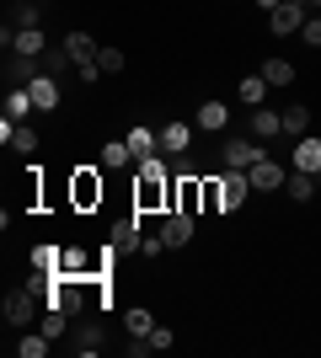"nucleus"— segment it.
<instances>
[{
  "mask_svg": "<svg viewBox=\"0 0 321 358\" xmlns=\"http://www.w3.org/2000/svg\"><path fill=\"white\" fill-rule=\"evenodd\" d=\"M257 6H268V11H273V6H278V0H257Z\"/></svg>",
  "mask_w": 321,
  "mask_h": 358,
  "instance_id": "obj_42",
  "label": "nucleus"
},
{
  "mask_svg": "<svg viewBox=\"0 0 321 358\" xmlns=\"http://www.w3.org/2000/svg\"><path fill=\"white\" fill-rule=\"evenodd\" d=\"M123 145L134 150V161H145V155H155L161 150V134H150V129H129V139Z\"/></svg>",
  "mask_w": 321,
  "mask_h": 358,
  "instance_id": "obj_17",
  "label": "nucleus"
},
{
  "mask_svg": "<svg viewBox=\"0 0 321 358\" xmlns=\"http://www.w3.org/2000/svg\"><path fill=\"white\" fill-rule=\"evenodd\" d=\"M306 11H321V0H306Z\"/></svg>",
  "mask_w": 321,
  "mask_h": 358,
  "instance_id": "obj_41",
  "label": "nucleus"
},
{
  "mask_svg": "<svg viewBox=\"0 0 321 358\" xmlns=\"http://www.w3.org/2000/svg\"><path fill=\"white\" fill-rule=\"evenodd\" d=\"M123 64H129V59H123V48H97V70H102V75H118Z\"/></svg>",
  "mask_w": 321,
  "mask_h": 358,
  "instance_id": "obj_30",
  "label": "nucleus"
},
{
  "mask_svg": "<svg viewBox=\"0 0 321 358\" xmlns=\"http://www.w3.org/2000/svg\"><path fill=\"white\" fill-rule=\"evenodd\" d=\"M161 236H166V246H187V241H193V214L166 209V224H161Z\"/></svg>",
  "mask_w": 321,
  "mask_h": 358,
  "instance_id": "obj_9",
  "label": "nucleus"
},
{
  "mask_svg": "<svg viewBox=\"0 0 321 358\" xmlns=\"http://www.w3.org/2000/svg\"><path fill=\"white\" fill-rule=\"evenodd\" d=\"M220 193H225V209H241V203H246V193H252V177L230 166L225 177H220Z\"/></svg>",
  "mask_w": 321,
  "mask_h": 358,
  "instance_id": "obj_7",
  "label": "nucleus"
},
{
  "mask_svg": "<svg viewBox=\"0 0 321 358\" xmlns=\"http://www.w3.org/2000/svg\"><path fill=\"white\" fill-rule=\"evenodd\" d=\"M97 343H102V337H97V327H80L70 348H76V353H97Z\"/></svg>",
  "mask_w": 321,
  "mask_h": 358,
  "instance_id": "obj_35",
  "label": "nucleus"
},
{
  "mask_svg": "<svg viewBox=\"0 0 321 358\" xmlns=\"http://www.w3.org/2000/svg\"><path fill=\"white\" fill-rule=\"evenodd\" d=\"M187 145H193V129H187V123H166V129H161V155H187Z\"/></svg>",
  "mask_w": 321,
  "mask_h": 358,
  "instance_id": "obj_13",
  "label": "nucleus"
},
{
  "mask_svg": "<svg viewBox=\"0 0 321 358\" xmlns=\"http://www.w3.org/2000/svg\"><path fill=\"white\" fill-rule=\"evenodd\" d=\"M11 145L22 150V155H32V150H38V129H27V123H16V129H11Z\"/></svg>",
  "mask_w": 321,
  "mask_h": 358,
  "instance_id": "obj_32",
  "label": "nucleus"
},
{
  "mask_svg": "<svg viewBox=\"0 0 321 358\" xmlns=\"http://www.w3.org/2000/svg\"><path fill=\"white\" fill-rule=\"evenodd\" d=\"M262 91H268V80H262V70H257V75H246L241 86H236V96H241L246 107H262Z\"/></svg>",
  "mask_w": 321,
  "mask_h": 358,
  "instance_id": "obj_21",
  "label": "nucleus"
},
{
  "mask_svg": "<svg viewBox=\"0 0 321 358\" xmlns=\"http://www.w3.org/2000/svg\"><path fill=\"white\" fill-rule=\"evenodd\" d=\"M134 209H139V214H161V209H171V182H166V177H139V187H134Z\"/></svg>",
  "mask_w": 321,
  "mask_h": 358,
  "instance_id": "obj_1",
  "label": "nucleus"
},
{
  "mask_svg": "<svg viewBox=\"0 0 321 358\" xmlns=\"http://www.w3.org/2000/svg\"><path fill=\"white\" fill-rule=\"evenodd\" d=\"M204 209H209V214H220V209H225V193H220V177H214V182H204Z\"/></svg>",
  "mask_w": 321,
  "mask_h": 358,
  "instance_id": "obj_34",
  "label": "nucleus"
},
{
  "mask_svg": "<svg viewBox=\"0 0 321 358\" xmlns=\"http://www.w3.org/2000/svg\"><path fill=\"white\" fill-rule=\"evenodd\" d=\"M22 27H38V0H22V6H16V32Z\"/></svg>",
  "mask_w": 321,
  "mask_h": 358,
  "instance_id": "obj_36",
  "label": "nucleus"
},
{
  "mask_svg": "<svg viewBox=\"0 0 321 358\" xmlns=\"http://www.w3.org/2000/svg\"><path fill=\"white\" fill-rule=\"evenodd\" d=\"M199 203H204V182L193 177V171H177V182H171V209L199 214Z\"/></svg>",
  "mask_w": 321,
  "mask_h": 358,
  "instance_id": "obj_3",
  "label": "nucleus"
},
{
  "mask_svg": "<svg viewBox=\"0 0 321 358\" xmlns=\"http://www.w3.org/2000/svg\"><path fill=\"white\" fill-rule=\"evenodd\" d=\"M6 75H11V86H32V80L43 75V70H38V54H16Z\"/></svg>",
  "mask_w": 321,
  "mask_h": 358,
  "instance_id": "obj_16",
  "label": "nucleus"
},
{
  "mask_svg": "<svg viewBox=\"0 0 321 358\" xmlns=\"http://www.w3.org/2000/svg\"><path fill=\"white\" fill-rule=\"evenodd\" d=\"M139 246H145V236H139V209H134L129 220L113 224V252L118 257H139Z\"/></svg>",
  "mask_w": 321,
  "mask_h": 358,
  "instance_id": "obj_4",
  "label": "nucleus"
},
{
  "mask_svg": "<svg viewBox=\"0 0 321 358\" xmlns=\"http://www.w3.org/2000/svg\"><path fill=\"white\" fill-rule=\"evenodd\" d=\"M134 161V150L123 145V139H113V145H102V166H129Z\"/></svg>",
  "mask_w": 321,
  "mask_h": 358,
  "instance_id": "obj_31",
  "label": "nucleus"
},
{
  "mask_svg": "<svg viewBox=\"0 0 321 358\" xmlns=\"http://www.w3.org/2000/svg\"><path fill=\"white\" fill-rule=\"evenodd\" d=\"M27 113H32V91L11 86V96H6V118H11V123H22Z\"/></svg>",
  "mask_w": 321,
  "mask_h": 358,
  "instance_id": "obj_20",
  "label": "nucleus"
},
{
  "mask_svg": "<svg viewBox=\"0 0 321 358\" xmlns=\"http://www.w3.org/2000/svg\"><path fill=\"white\" fill-rule=\"evenodd\" d=\"M139 177H166V161H161V155H145V161H139Z\"/></svg>",
  "mask_w": 321,
  "mask_h": 358,
  "instance_id": "obj_38",
  "label": "nucleus"
},
{
  "mask_svg": "<svg viewBox=\"0 0 321 358\" xmlns=\"http://www.w3.org/2000/svg\"><path fill=\"white\" fill-rule=\"evenodd\" d=\"M306 129H311V107H300V102L284 107V134H306Z\"/></svg>",
  "mask_w": 321,
  "mask_h": 358,
  "instance_id": "obj_27",
  "label": "nucleus"
},
{
  "mask_svg": "<svg viewBox=\"0 0 321 358\" xmlns=\"http://www.w3.org/2000/svg\"><path fill=\"white\" fill-rule=\"evenodd\" d=\"M59 257H64V252H54V246H32V268H48V273H59Z\"/></svg>",
  "mask_w": 321,
  "mask_h": 358,
  "instance_id": "obj_33",
  "label": "nucleus"
},
{
  "mask_svg": "<svg viewBox=\"0 0 321 358\" xmlns=\"http://www.w3.org/2000/svg\"><path fill=\"white\" fill-rule=\"evenodd\" d=\"M268 27H273V32H300V27H306V6H294V0H278L273 11H268Z\"/></svg>",
  "mask_w": 321,
  "mask_h": 358,
  "instance_id": "obj_6",
  "label": "nucleus"
},
{
  "mask_svg": "<svg viewBox=\"0 0 321 358\" xmlns=\"http://www.w3.org/2000/svg\"><path fill=\"white\" fill-rule=\"evenodd\" d=\"M262 150H257V139H246V134H236V139H225V166H236V171H246V166L257 161Z\"/></svg>",
  "mask_w": 321,
  "mask_h": 358,
  "instance_id": "obj_8",
  "label": "nucleus"
},
{
  "mask_svg": "<svg viewBox=\"0 0 321 358\" xmlns=\"http://www.w3.org/2000/svg\"><path fill=\"white\" fill-rule=\"evenodd\" d=\"M294 6H306V0H294Z\"/></svg>",
  "mask_w": 321,
  "mask_h": 358,
  "instance_id": "obj_43",
  "label": "nucleus"
},
{
  "mask_svg": "<svg viewBox=\"0 0 321 358\" xmlns=\"http://www.w3.org/2000/svg\"><path fill=\"white\" fill-rule=\"evenodd\" d=\"M11 43H16V54H43V48H48V38H43L38 27H22V32L11 38Z\"/></svg>",
  "mask_w": 321,
  "mask_h": 358,
  "instance_id": "obj_23",
  "label": "nucleus"
},
{
  "mask_svg": "<svg viewBox=\"0 0 321 358\" xmlns=\"http://www.w3.org/2000/svg\"><path fill=\"white\" fill-rule=\"evenodd\" d=\"M32 315H38V294H32V289H22V294L6 299V321H11V327H27Z\"/></svg>",
  "mask_w": 321,
  "mask_h": 358,
  "instance_id": "obj_10",
  "label": "nucleus"
},
{
  "mask_svg": "<svg viewBox=\"0 0 321 358\" xmlns=\"http://www.w3.org/2000/svg\"><path fill=\"white\" fill-rule=\"evenodd\" d=\"M161 252H171V246H166V236H145V246H139V257H161Z\"/></svg>",
  "mask_w": 321,
  "mask_h": 358,
  "instance_id": "obj_39",
  "label": "nucleus"
},
{
  "mask_svg": "<svg viewBox=\"0 0 321 358\" xmlns=\"http://www.w3.org/2000/svg\"><path fill=\"white\" fill-rule=\"evenodd\" d=\"M171 343H177V337H171L166 327H155V331H150V348H155V353H161V348H171Z\"/></svg>",
  "mask_w": 321,
  "mask_h": 358,
  "instance_id": "obj_40",
  "label": "nucleus"
},
{
  "mask_svg": "<svg viewBox=\"0 0 321 358\" xmlns=\"http://www.w3.org/2000/svg\"><path fill=\"white\" fill-rule=\"evenodd\" d=\"M54 80H59V75H48V70H43V75H38V80L27 86V91H32V107H38V113L59 107V86H54Z\"/></svg>",
  "mask_w": 321,
  "mask_h": 358,
  "instance_id": "obj_12",
  "label": "nucleus"
},
{
  "mask_svg": "<svg viewBox=\"0 0 321 358\" xmlns=\"http://www.w3.org/2000/svg\"><path fill=\"white\" fill-rule=\"evenodd\" d=\"M48 343H54V337H43V331H27V337L16 343V353H22V358H43Z\"/></svg>",
  "mask_w": 321,
  "mask_h": 358,
  "instance_id": "obj_28",
  "label": "nucleus"
},
{
  "mask_svg": "<svg viewBox=\"0 0 321 358\" xmlns=\"http://www.w3.org/2000/svg\"><path fill=\"white\" fill-rule=\"evenodd\" d=\"M284 134V113H273V107H252V139H273Z\"/></svg>",
  "mask_w": 321,
  "mask_h": 358,
  "instance_id": "obj_11",
  "label": "nucleus"
},
{
  "mask_svg": "<svg viewBox=\"0 0 321 358\" xmlns=\"http://www.w3.org/2000/svg\"><path fill=\"white\" fill-rule=\"evenodd\" d=\"M294 166H300V171H321V139L316 134H300V145H294Z\"/></svg>",
  "mask_w": 321,
  "mask_h": 358,
  "instance_id": "obj_15",
  "label": "nucleus"
},
{
  "mask_svg": "<svg viewBox=\"0 0 321 358\" xmlns=\"http://www.w3.org/2000/svg\"><path fill=\"white\" fill-rule=\"evenodd\" d=\"M284 193H290L294 203H311V198H316V177H311V171H294V177L284 182Z\"/></svg>",
  "mask_w": 321,
  "mask_h": 358,
  "instance_id": "obj_19",
  "label": "nucleus"
},
{
  "mask_svg": "<svg viewBox=\"0 0 321 358\" xmlns=\"http://www.w3.org/2000/svg\"><path fill=\"white\" fill-rule=\"evenodd\" d=\"M64 48L76 54V64H92V59H97V38H92V32H70V38H64Z\"/></svg>",
  "mask_w": 321,
  "mask_h": 358,
  "instance_id": "obj_18",
  "label": "nucleus"
},
{
  "mask_svg": "<svg viewBox=\"0 0 321 358\" xmlns=\"http://www.w3.org/2000/svg\"><path fill=\"white\" fill-rule=\"evenodd\" d=\"M64 327H70V310H64V305H48V315H43V337H54V343H59Z\"/></svg>",
  "mask_w": 321,
  "mask_h": 358,
  "instance_id": "obj_26",
  "label": "nucleus"
},
{
  "mask_svg": "<svg viewBox=\"0 0 321 358\" xmlns=\"http://www.w3.org/2000/svg\"><path fill=\"white\" fill-rule=\"evenodd\" d=\"M246 177H252V193H278V187L290 182V177H284V171H278L273 161H268V155H257V161L246 166Z\"/></svg>",
  "mask_w": 321,
  "mask_h": 358,
  "instance_id": "obj_5",
  "label": "nucleus"
},
{
  "mask_svg": "<svg viewBox=\"0 0 321 358\" xmlns=\"http://www.w3.org/2000/svg\"><path fill=\"white\" fill-rule=\"evenodd\" d=\"M262 80H268V86H290V80H294V64L290 59H268V64H262Z\"/></svg>",
  "mask_w": 321,
  "mask_h": 358,
  "instance_id": "obj_25",
  "label": "nucleus"
},
{
  "mask_svg": "<svg viewBox=\"0 0 321 358\" xmlns=\"http://www.w3.org/2000/svg\"><path fill=\"white\" fill-rule=\"evenodd\" d=\"M230 123V107L225 102H204L199 107V129H225Z\"/></svg>",
  "mask_w": 321,
  "mask_h": 358,
  "instance_id": "obj_22",
  "label": "nucleus"
},
{
  "mask_svg": "<svg viewBox=\"0 0 321 358\" xmlns=\"http://www.w3.org/2000/svg\"><path fill=\"white\" fill-rule=\"evenodd\" d=\"M300 38H306L311 48H321V16H306V27H300Z\"/></svg>",
  "mask_w": 321,
  "mask_h": 358,
  "instance_id": "obj_37",
  "label": "nucleus"
},
{
  "mask_svg": "<svg viewBox=\"0 0 321 358\" xmlns=\"http://www.w3.org/2000/svg\"><path fill=\"white\" fill-rule=\"evenodd\" d=\"M70 203L76 209H97L102 203V177H97L92 166H80L76 177H70Z\"/></svg>",
  "mask_w": 321,
  "mask_h": 358,
  "instance_id": "obj_2",
  "label": "nucleus"
},
{
  "mask_svg": "<svg viewBox=\"0 0 321 358\" xmlns=\"http://www.w3.org/2000/svg\"><path fill=\"white\" fill-rule=\"evenodd\" d=\"M43 70H48V75H64V70H80V64H76V54H70V48L59 43V48H54V54L43 59Z\"/></svg>",
  "mask_w": 321,
  "mask_h": 358,
  "instance_id": "obj_29",
  "label": "nucleus"
},
{
  "mask_svg": "<svg viewBox=\"0 0 321 358\" xmlns=\"http://www.w3.org/2000/svg\"><path fill=\"white\" fill-rule=\"evenodd\" d=\"M123 327H129V337H150L155 321H150V310H145V305H134V310L123 315Z\"/></svg>",
  "mask_w": 321,
  "mask_h": 358,
  "instance_id": "obj_24",
  "label": "nucleus"
},
{
  "mask_svg": "<svg viewBox=\"0 0 321 358\" xmlns=\"http://www.w3.org/2000/svg\"><path fill=\"white\" fill-rule=\"evenodd\" d=\"M102 257H107V252H102ZM102 257H97V262H86V252H64V257H59V273H64V278H86V273H102V268H107Z\"/></svg>",
  "mask_w": 321,
  "mask_h": 358,
  "instance_id": "obj_14",
  "label": "nucleus"
}]
</instances>
